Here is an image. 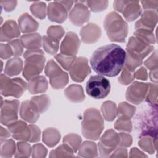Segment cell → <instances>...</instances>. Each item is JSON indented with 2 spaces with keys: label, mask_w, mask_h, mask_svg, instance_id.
I'll return each mask as SVG.
<instances>
[{
  "label": "cell",
  "mask_w": 158,
  "mask_h": 158,
  "mask_svg": "<svg viewBox=\"0 0 158 158\" xmlns=\"http://www.w3.org/2000/svg\"><path fill=\"white\" fill-rule=\"evenodd\" d=\"M126 54L125 51L117 44L104 45L93 53L90 64L94 71L99 75L115 77L125 66Z\"/></svg>",
  "instance_id": "obj_1"
},
{
  "label": "cell",
  "mask_w": 158,
  "mask_h": 158,
  "mask_svg": "<svg viewBox=\"0 0 158 158\" xmlns=\"http://www.w3.org/2000/svg\"><path fill=\"white\" fill-rule=\"evenodd\" d=\"M104 26L110 41H125L128 33V25L119 14L114 12L107 14L104 22Z\"/></svg>",
  "instance_id": "obj_2"
},
{
  "label": "cell",
  "mask_w": 158,
  "mask_h": 158,
  "mask_svg": "<svg viewBox=\"0 0 158 158\" xmlns=\"http://www.w3.org/2000/svg\"><path fill=\"white\" fill-rule=\"evenodd\" d=\"M103 128V120L99 112L95 109L86 110L82 122L83 135L88 139H98Z\"/></svg>",
  "instance_id": "obj_3"
},
{
  "label": "cell",
  "mask_w": 158,
  "mask_h": 158,
  "mask_svg": "<svg viewBox=\"0 0 158 158\" xmlns=\"http://www.w3.org/2000/svg\"><path fill=\"white\" fill-rule=\"evenodd\" d=\"M23 57L25 61L23 75L30 80L42 72L46 59L43 51L39 49L27 50Z\"/></svg>",
  "instance_id": "obj_4"
},
{
  "label": "cell",
  "mask_w": 158,
  "mask_h": 158,
  "mask_svg": "<svg viewBox=\"0 0 158 158\" xmlns=\"http://www.w3.org/2000/svg\"><path fill=\"white\" fill-rule=\"evenodd\" d=\"M86 91L89 96L94 99H103L110 93V84L109 81L104 76L94 75L88 80Z\"/></svg>",
  "instance_id": "obj_5"
},
{
  "label": "cell",
  "mask_w": 158,
  "mask_h": 158,
  "mask_svg": "<svg viewBox=\"0 0 158 158\" xmlns=\"http://www.w3.org/2000/svg\"><path fill=\"white\" fill-rule=\"evenodd\" d=\"M1 94L7 96H13L19 98L27 88L26 83L20 78H9L3 74L1 76Z\"/></svg>",
  "instance_id": "obj_6"
},
{
  "label": "cell",
  "mask_w": 158,
  "mask_h": 158,
  "mask_svg": "<svg viewBox=\"0 0 158 158\" xmlns=\"http://www.w3.org/2000/svg\"><path fill=\"white\" fill-rule=\"evenodd\" d=\"M45 73L50 78L51 85L56 89L62 88L68 82L67 73L62 71L52 60L48 61Z\"/></svg>",
  "instance_id": "obj_7"
},
{
  "label": "cell",
  "mask_w": 158,
  "mask_h": 158,
  "mask_svg": "<svg viewBox=\"0 0 158 158\" xmlns=\"http://www.w3.org/2000/svg\"><path fill=\"white\" fill-rule=\"evenodd\" d=\"M73 1H54L48 6V15L52 22L62 23L67 17V12L70 9Z\"/></svg>",
  "instance_id": "obj_8"
},
{
  "label": "cell",
  "mask_w": 158,
  "mask_h": 158,
  "mask_svg": "<svg viewBox=\"0 0 158 158\" xmlns=\"http://www.w3.org/2000/svg\"><path fill=\"white\" fill-rule=\"evenodd\" d=\"M114 7L116 10L122 12L128 21L135 20L141 13L139 1H115L114 2Z\"/></svg>",
  "instance_id": "obj_9"
},
{
  "label": "cell",
  "mask_w": 158,
  "mask_h": 158,
  "mask_svg": "<svg viewBox=\"0 0 158 158\" xmlns=\"http://www.w3.org/2000/svg\"><path fill=\"white\" fill-rule=\"evenodd\" d=\"M154 49L151 46L136 37H131L127 46V52L143 60Z\"/></svg>",
  "instance_id": "obj_10"
},
{
  "label": "cell",
  "mask_w": 158,
  "mask_h": 158,
  "mask_svg": "<svg viewBox=\"0 0 158 158\" xmlns=\"http://www.w3.org/2000/svg\"><path fill=\"white\" fill-rule=\"evenodd\" d=\"M19 102L17 100L5 101L1 103V123L9 126L17 120Z\"/></svg>",
  "instance_id": "obj_11"
},
{
  "label": "cell",
  "mask_w": 158,
  "mask_h": 158,
  "mask_svg": "<svg viewBox=\"0 0 158 158\" xmlns=\"http://www.w3.org/2000/svg\"><path fill=\"white\" fill-rule=\"evenodd\" d=\"M120 141L119 135L112 130H107L101 139L98 144L101 156H106L116 148Z\"/></svg>",
  "instance_id": "obj_12"
},
{
  "label": "cell",
  "mask_w": 158,
  "mask_h": 158,
  "mask_svg": "<svg viewBox=\"0 0 158 158\" xmlns=\"http://www.w3.org/2000/svg\"><path fill=\"white\" fill-rule=\"evenodd\" d=\"M146 112L142 121L141 136L150 135L154 138L157 136V107Z\"/></svg>",
  "instance_id": "obj_13"
},
{
  "label": "cell",
  "mask_w": 158,
  "mask_h": 158,
  "mask_svg": "<svg viewBox=\"0 0 158 158\" xmlns=\"http://www.w3.org/2000/svg\"><path fill=\"white\" fill-rule=\"evenodd\" d=\"M148 88L149 83L134 82L127 88L126 98L131 102L139 104L144 100Z\"/></svg>",
  "instance_id": "obj_14"
},
{
  "label": "cell",
  "mask_w": 158,
  "mask_h": 158,
  "mask_svg": "<svg viewBox=\"0 0 158 158\" xmlns=\"http://www.w3.org/2000/svg\"><path fill=\"white\" fill-rule=\"evenodd\" d=\"M90 72L91 70L88 65V60L85 57L76 59L70 69V75L72 80L77 82L83 81Z\"/></svg>",
  "instance_id": "obj_15"
},
{
  "label": "cell",
  "mask_w": 158,
  "mask_h": 158,
  "mask_svg": "<svg viewBox=\"0 0 158 158\" xmlns=\"http://www.w3.org/2000/svg\"><path fill=\"white\" fill-rule=\"evenodd\" d=\"M74 7L71 10L69 17L70 21L77 26H80L86 22L90 16L87 7L83 4V1H76Z\"/></svg>",
  "instance_id": "obj_16"
},
{
  "label": "cell",
  "mask_w": 158,
  "mask_h": 158,
  "mask_svg": "<svg viewBox=\"0 0 158 158\" xmlns=\"http://www.w3.org/2000/svg\"><path fill=\"white\" fill-rule=\"evenodd\" d=\"M80 47V41L75 33L68 32L60 47L61 54L68 56H75Z\"/></svg>",
  "instance_id": "obj_17"
},
{
  "label": "cell",
  "mask_w": 158,
  "mask_h": 158,
  "mask_svg": "<svg viewBox=\"0 0 158 158\" xmlns=\"http://www.w3.org/2000/svg\"><path fill=\"white\" fill-rule=\"evenodd\" d=\"M40 112L38 107L32 100L22 102L20 113L22 119L30 123H34L38 120Z\"/></svg>",
  "instance_id": "obj_18"
},
{
  "label": "cell",
  "mask_w": 158,
  "mask_h": 158,
  "mask_svg": "<svg viewBox=\"0 0 158 158\" xmlns=\"http://www.w3.org/2000/svg\"><path fill=\"white\" fill-rule=\"evenodd\" d=\"M8 128L12 133V136L16 139L30 140L31 131L30 127L22 121L14 122L8 126Z\"/></svg>",
  "instance_id": "obj_19"
},
{
  "label": "cell",
  "mask_w": 158,
  "mask_h": 158,
  "mask_svg": "<svg viewBox=\"0 0 158 158\" xmlns=\"http://www.w3.org/2000/svg\"><path fill=\"white\" fill-rule=\"evenodd\" d=\"M157 21V12L152 10L145 11L141 18L136 23L135 28L153 31Z\"/></svg>",
  "instance_id": "obj_20"
},
{
  "label": "cell",
  "mask_w": 158,
  "mask_h": 158,
  "mask_svg": "<svg viewBox=\"0 0 158 158\" xmlns=\"http://www.w3.org/2000/svg\"><path fill=\"white\" fill-rule=\"evenodd\" d=\"M20 35V31L16 24L13 20L7 21L1 28V41H9L13 38L17 37Z\"/></svg>",
  "instance_id": "obj_21"
},
{
  "label": "cell",
  "mask_w": 158,
  "mask_h": 158,
  "mask_svg": "<svg viewBox=\"0 0 158 158\" xmlns=\"http://www.w3.org/2000/svg\"><path fill=\"white\" fill-rule=\"evenodd\" d=\"M28 88L31 94L44 93L47 90L48 81L43 76L33 78L29 81Z\"/></svg>",
  "instance_id": "obj_22"
},
{
  "label": "cell",
  "mask_w": 158,
  "mask_h": 158,
  "mask_svg": "<svg viewBox=\"0 0 158 158\" xmlns=\"http://www.w3.org/2000/svg\"><path fill=\"white\" fill-rule=\"evenodd\" d=\"M22 45L29 49H38L41 46V36L39 34H28L24 35L20 38Z\"/></svg>",
  "instance_id": "obj_23"
},
{
  "label": "cell",
  "mask_w": 158,
  "mask_h": 158,
  "mask_svg": "<svg viewBox=\"0 0 158 158\" xmlns=\"http://www.w3.org/2000/svg\"><path fill=\"white\" fill-rule=\"evenodd\" d=\"M22 69V60L19 58H14L7 62L4 72L9 76H14L18 75L21 72Z\"/></svg>",
  "instance_id": "obj_24"
},
{
  "label": "cell",
  "mask_w": 158,
  "mask_h": 158,
  "mask_svg": "<svg viewBox=\"0 0 158 158\" xmlns=\"http://www.w3.org/2000/svg\"><path fill=\"white\" fill-rule=\"evenodd\" d=\"M59 41L60 40L57 39L49 36H43V48L44 50L51 55L54 54L59 49Z\"/></svg>",
  "instance_id": "obj_25"
},
{
  "label": "cell",
  "mask_w": 158,
  "mask_h": 158,
  "mask_svg": "<svg viewBox=\"0 0 158 158\" xmlns=\"http://www.w3.org/2000/svg\"><path fill=\"white\" fill-rule=\"evenodd\" d=\"M135 35L136 38L149 44L155 43L154 34L152 31L144 29H137L135 32Z\"/></svg>",
  "instance_id": "obj_26"
},
{
  "label": "cell",
  "mask_w": 158,
  "mask_h": 158,
  "mask_svg": "<svg viewBox=\"0 0 158 158\" xmlns=\"http://www.w3.org/2000/svg\"><path fill=\"white\" fill-rule=\"evenodd\" d=\"M61 64V65L67 70H69L76 60L75 56H68L62 54H59L54 57Z\"/></svg>",
  "instance_id": "obj_27"
},
{
  "label": "cell",
  "mask_w": 158,
  "mask_h": 158,
  "mask_svg": "<svg viewBox=\"0 0 158 158\" xmlns=\"http://www.w3.org/2000/svg\"><path fill=\"white\" fill-rule=\"evenodd\" d=\"M115 128L118 130H124L128 132L131 131V123L130 121V118L122 115L115 122Z\"/></svg>",
  "instance_id": "obj_28"
},
{
  "label": "cell",
  "mask_w": 158,
  "mask_h": 158,
  "mask_svg": "<svg viewBox=\"0 0 158 158\" xmlns=\"http://www.w3.org/2000/svg\"><path fill=\"white\" fill-rule=\"evenodd\" d=\"M31 100L36 104L41 113L45 111L49 105V98L46 95L33 97Z\"/></svg>",
  "instance_id": "obj_29"
},
{
  "label": "cell",
  "mask_w": 158,
  "mask_h": 158,
  "mask_svg": "<svg viewBox=\"0 0 158 158\" xmlns=\"http://www.w3.org/2000/svg\"><path fill=\"white\" fill-rule=\"evenodd\" d=\"M31 12L38 18L43 19L45 17V9L46 4L41 2H37L33 3L31 7Z\"/></svg>",
  "instance_id": "obj_30"
},
{
  "label": "cell",
  "mask_w": 158,
  "mask_h": 158,
  "mask_svg": "<svg viewBox=\"0 0 158 158\" xmlns=\"http://www.w3.org/2000/svg\"><path fill=\"white\" fill-rule=\"evenodd\" d=\"M149 85L150 86L149 93L146 98V101L149 102V104L152 107H157V98L154 97V96H157V84H151Z\"/></svg>",
  "instance_id": "obj_31"
},
{
  "label": "cell",
  "mask_w": 158,
  "mask_h": 158,
  "mask_svg": "<svg viewBox=\"0 0 158 158\" xmlns=\"http://www.w3.org/2000/svg\"><path fill=\"white\" fill-rule=\"evenodd\" d=\"M151 138H152L149 137L144 138L139 142L140 147L144 151L150 152V154H152V152H154V140Z\"/></svg>",
  "instance_id": "obj_32"
},
{
  "label": "cell",
  "mask_w": 158,
  "mask_h": 158,
  "mask_svg": "<svg viewBox=\"0 0 158 158\" xmlns=\"http://www.w3.org/2000/svg\"><path fill=\"white\" fill-rule=\"evenodd\" d=\"M47 33L49 36L60 40V39L62 37V36L64 34V29L60 26L50 27L48 30Z\"/></svg>",
  "instance_id": "obj_33"
},
{
  "label": "cell",
  "mask_w": 158,
  "mask_h": 158,
  "mask_svg": "<svg viewBox=\"0 0 158 158\" xmlns=\"http://www.w3.org/2000/svg\"><path fill=\"white\" fill-rule=\"evenodd\" d=\"M8 44L11 48L13 52V54L14 56H19L22 54V52H23L22 44L20 40L19 39L14 40L10 41V43H9Z\"/></svg>",
  "instance_id": "obj_34"
},
{
  "label": "cell",
  "mask_w": 158,
  "mask_h": 158,
  "mask_svg": "<svg viewBox=\"0 0 158 158\" xmlns=\"http://www.w3.org/2000/svg\"><path fill=\"white\" fill-rule=\"evenodd\" d=\"M134 77L135 76L133 73L125 67L121 76L118 78V80L122 85H126L129 84L133 80Z\"/></svg>",
  "instance_id": "obj_35"
},
{
  "label": "cell",
  "mask_w": 158,
  "mask_h": 158,
  "mask_svg": "<svg viewBox=\"0 0 158 158\" xmlns=\"http://www.w3.org/2000/svg\"><path fill=\"white\" fill-rule=\"evenodd\" d=\"M85 2L92 11L99 12L104 10L107 7L108 1H104V2L101 5H98L99 1H86Z\"/></svg>",
  "instance_id": "obj_36"
},
{
  "label": "cell",
  "mask_w": 158,
  "mask_h": 158,
  "mask_svg": "<svg viewBox=\"0 0 158 158\" xmlns=\"http://www.w3.org/2000/svg\"><path fill=\"white\" fill-rule=\"evenodd\" d=\"M81 138L77 135H67L64 138V143H65L66 144H67L69 146L72 143H74L75 145L76 146L77 148L78 149L80 143H81Z\"/></svg>",
  "instance_id": "obj_37"
},
{
  "label": "cell",
  "mask_w": 158,
  "mask_h": 158,
  "mask_svg": "<svg viewBox=\"0 0 158 158\" xmlns=\"http://www.w3.org/2000/svg\"><path fill=\"white\" fill-rule=\"evenodd\" d=\"M157 51L152 54V55L144 62L145 65L150 70L157 69Z\"/></svg>",
  "instance_id": "obj_38"
},
{
  "label": "cell",
  "mask_w": 158,
  "mask_h": 158,
  "mask_svg": "<svg viewBox=\"0 0 158 158\" xmlns=\"http://www.w3.org/2000/svg\"><path fill=\"white\" fill-rule=\"evenodd\" d=\"M31 131V137L30 139V141L31 142H36L40 140V130L38 129V128L33 125H29Z\"/></svg>",
  "instance_id": "obj_39"
},
{
  "label": "cell",
  "mask_w": 158,
  "mask_h": 158,
  "mask_svg": "<svg viewBox=\"0 0 158 158\" xmlns=\"http://www.w3.org/2000/svg\"><path fill=\"white\" fill-rule=\"evenodd\" d=\"M119 136L121 137L122 141L120 142V145L123 146H129L131 144V137L129 135H127L125 133H120Z\"/></svg>",
  "instance_id": "obj_40"
},
{
  "label": "cell",
  "mask_w": 158,
  "mask_h": 158,
  "mask_svg": "<svg viewBox=\"0 0 158 158\" xmlns=\"http://www.w3.org/2000/svg\"><path fill=\"white\" fill-rule=\"evenodd\" d=\"M135 77L140 80H146L147 79V73L146 70L144 67H141L139 70H138L134 75Z\"/></svg>",
  "instance_id": "obj_41"
},
{
  "label": "cell",
  "mask_w": 158,
  "mask_h": 158,
  "mask_svg": "<svg viewBox=\"0 0 158 158\" xmlns=\"http://www.w3.org/2000/svg\"><path fill=\"white\" fill-rule=\"evenodd\" d=\"M157 69H155V70H152L150 73H149V77H150V78L151 80L154 81V82H157Z\"/></svg>",
  "instance_id": "obj_42"
}]
</instances>
